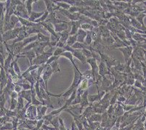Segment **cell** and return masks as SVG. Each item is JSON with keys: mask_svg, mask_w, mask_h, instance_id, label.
<instances>
[{"mask_svg": "<svg viewBox=\"0 0 146 130\" xmlns=\"http://www.w3.org/2000/svg\"><path fill=\"white\" fill-rule=\"evenodd\" d=\"M84 129H85V130H93V129H92L90 128V127H87V128H84Z\"/></svg>", "mask_w": 146, "mask_h": 130, "instance_id": "cell-52", "label": "cell"}, {"mask_svg": "<svg viewBox=\"0 0 146 130\" xmlns=\"http://www.w3.org/2000/svg\"><path fill=\"white\" fill-rule=\"evenodd\" d=\"M81 51H82V52L83 53V55H84L86 58H87V59H88V58H93V55H92V52L91 50H86V49H84V50H82Z\"/></svg>", "mask_w": 146, "mask_h": 130, "instance_id": "cell-37", "label": "cell"}, {"mask_svg": "<svg viewBox=\"0 0 146 130\" xmlns=\"http://www.w3.org/2000/svg\"><path fill=\"white\" fill-rule=\"evenodd\" d=\"M108 128H106V127H102L101 126H100V127H98V128H97L95 130H108Z\"/></svg>", "mask_w": 146, "mask_h": 130, "instance_id": "cell-50", "label": "cell"}, {"mask_svg": "<svg viewBox=\"0 0 146 130\" xmlns=\"http://www.w3.org/2000/svg\"><path fill=\"white\" fill-rule=\"evenodd\" d=\"M64 52H66V50H64V48L56 47V49H55L54 52H53L52 55H54V56H57V57H60V55H62V53H63Z\"/></svg>", "mask_w": 146, "mask_h": 130, "instance_id": "cell-36", "label": "cell"}, {"mask_svg": "<svg viewBox=\"0 0 146 130\" xmlns=\"http://www.w3.org/2000/svg\"><path fill=\"white\" fill-rule=\"evenodd\" d=\"M42 129V130H55L54 127H50L48 125H45V124H43Z\"/></svg>", "mask_w": 146, "mask_h": 130, "instance_id": "cell-48", "label": "cell"}, {"mask_svg": "<svg viewBox=\"0 0 146 130\" xmlns=\"http://www.w3.org/2000/svg\"><path fill=\"white\" fill-rule=\"evenodd\" d=\"M60 56L61 57H66V58H68V59L71 62V63H72L73 66H74V68H75V69H79L77 67V66H76V65L75 64V63H74V55H73V54L71 52H68V51L64 52L63 53H62V55H61Z\"/></svg>", "mask_w": 146, "mask_h": 130, "instance_id": "cell-20", "label": "cell"}, {"mask_svg": "<svg viewBox=\"0 0 146 130\" xmlns=\"http://www.w3.org/2000/svg\"><path fill=\"white\" fill-rule=\"evenodd\" d=\"M124 31H125L126 36H127V39H128V40L132 39V32L130 31L127 30V29H125V30H124Z\"/></svg>", "mask_w": 146, "mask_h": 130, "instance_id": "cell-45", "label": "cell"}, {"mask_svg": "<svg viewBox=\"0 0 146 130\" xmlns=\"http://www.w3.org/2000/svg\"><path fill=\"white\" fill-rule=\"evenodd\" d=\"M100 126V122H89V127L92 129L95 130Z\"/></svg>", "mask_w": 146, "mask_h": 130, "instance_id": "cell-40", "label": "cell"}, {"mask_svg": "<svg viewBox=\"0 0 146 130\" xmlns=\"http://www.w3.org/2000/svg\"><path fill=\"white\" fill-rule=\"evenodd\" d=\"M58 34H59L60 36L59 42L66 44L68 39V37L70 36V32L68 31H63V32L58 33Z\"/></svg>", "mask_w": 146, "mask_h": 130, "instance_id": "cell-22", "label": "cell"}, {"mask_svg": "<svg viewBox=\"0 0 146 130\" xmlns=\"http://www.w3.org/2000/svg\"><path fill=\"white\" fill-rule=\"evenodd\" d=\"M34 2H36V1H33V0H28V1H26V7L28 13H29V16H30V15L32 13V5Z\"/></svg>", "mask_w": 146, "mask_h": 130, "instance_id": "cell-32", "label": "cell"}, {"mask_svg": "<svg viewBox=\"0 0 146 130\" xmlns=\"http://www.w3.org/2000/svg\"><path fill=\"white\" fill-rule=\"evenodd\" d=\"M68 109L71 111V112H72L74 114H75L76 116H79L80 115H82L84 108H82V106L80 105V104H79L76 105L69 106V108Z\"/></svg>", "mask_w": 146, "mask_h": 130, "instance_id": "cell-12", "label": "cell"}, {"mask_svg": "<svg viewBox=\"0 0 146 130\" xmlns=\"http://www.w3.org/2000/svg\"><path fill=\"white\" fill-rule=\"evenodd\" d=\"M88 90H86L82 95L81 98V103L80 105L82 106L83 108H86L87 107L90 106V103L88 100Z\"/></svg>", "mask_w": 146, "mask_h": 130, "instance_id": "cell-16", "label": "cell"}, {"mask_svg": "<svg viewBox=\"0 0 146 130\" xmlns=\"http://www.w3.org/2000/svg\"><path fill=\"white\" fill-rule=\"evenodd\" d=\"M142 4L146 7V1H143V2H142Z\"/></svg>", "mask_w": 146, "mask_h": 130, "instance_id": "cell-53", "label": "cell"}, {"mask_svg": "<svg viewBox=\"0 0 146 130\" xmlns=\"http://www.w3.org/2000/svg\"><path fill=\"white\" fill-rule=\"evenodd\" d=\"M44 13V12H41V13H36V12H33L31 13V14L29 16V21H31V22L34 23V21H36V20L39 19L42 16Z\"/></svg>", "mask_w": 146, "mask_h": 130, "instance_id": "cell-23", "label": "cell"}, {"mask_svg": "<svg viewBox=\"0 0 146 130\" xmlns=\"http://www.w3.org/2000/svg\"><path fill=\"white\" fill-rule=\"evenodd\" d=\"M82 76H83V79H85L90 80V79H93V78H92V74L91 70H90V71H86L85 72H84L83 74H82Z\"/></svg>", "mask_w": 146, "mask_h": 130, "instance_id": "cell-38", "label": "cell"}, {"mask_svg": "<svg viewBox=\"0 0 146 130\" xmlns=\"http://www.w3.org/2000/svg\"><path fill=\"white\" fill-rule=\"evenodd\" d=\"M87 35V31L83 30L82 29H79L78 31L76 36H77V42L79 43H84V40H85V38Z\"/></svg>", "mask_w": 146, "mask_h": 130, "instance_id": "cell-18", "label": "cell"}, {"mask_svg": "<svg viewBox=\"0 0 146 130\" xmlns=\"http://www.w3.org/2000/svg\"><path fill=\"white\" fill-rule=\"evenodd\" d=\"M74 80H73L72 84H71V87L74 89H77L82 81L83 80V76H82V74L80 72L79 69H75L74 68Z\"/></svg>", "mask_w": 146, "mask_h": 130, "instance_id": "cell-5", "label": "cell"}, {"mask_svg": "<svg viewBox=\"0 0 146 130\" xmlns=\"http://www.w3.org/2000/svg\"><path fill=\"white\" fill-rule=\"evenodd\" d=\"M143 117L146 118V110H145V113H143Z\"/></svg>", "mask_w": 146, "mask_h": 130, "instance_id": "cell-54", "label": "cell"}, {"mask_svg": "<svg viewBox=\"0 0 146 130\" xmlns=\"http://www.w3.org/2000/svg\"><path fill=\"white\" fill-rule=\"evenodd\" d=\"M14 15H15V16L19 17V18H24V19L26 20L29 19V13H28L27 10H26V7L24 5V4L18 5L16 7V9H15L14 12Z\"/></svg>", "mask_w": 146, "mask_h": 130, "instance_id": "cell-3", "label": "cell"}, {"mask_svg": "<svg viewBox=\"0 0 146 130\" xmlns=\"http://www.w3.org/2000/svg\"><path fill=\"white\" fill-rule=\"evenodd\" d=\"M54 3L60 7V9H63V10H68L69 9L71 8V5H69L67 3H65L63 2H58V1H54Z\"/></svg>", "mask_w": 146, "mask_h": 130, "instance_id": "cell-28", "label": "cell"}, {"mask_svg": "<svg viewBox=\"0 0 146 130\" xmlns=\"http://www.w3.org/2000/svg\"><path fill=\"white\" fill-rule=\"evenodd\" d=\"M143 14L146 15V10H144V11H143Z\"/></svg>", "mask_w": 146, "mask_h": 130, "instance_id": "cell-56", "label": "cell"}, {"mask_svg": "<svg viewBox=\"0 0 146 130\" xmlns=\"http://www.w3.org/2000/svg\"><path fill=\"white\" fill-rule=\"evenodd\" d=\"M71 26V21H63V22L58 23L54 25V29H55V32L61 33L65 31H67L68 29V26Z\"/></svg>", "mask_w": 146, "mask_h": 130, "instance_id": "cell-8", "label": "cell"}, {"mask_svg": "<svg viewBox=\"0 0 146 130\" xmlns=\"http://www.w3.org/2000/svg\"><path fill=\"white\" fill-rule=\"evenodd\" d=\"M135 124H129V125L127 126V127H124V128H120L121 130H132L133 129V127H135Z\"/></svg>", "mask_w": 146, "mask_h": 130, "instance_id": "cell-46", "label": "cell"}, {"mask_svg": "<svg viewBox=\"0 0 146 130\" xmlns=\"http://www.w3.org/2000/svg\"><path fill=\"white\" fill-rule=\"evenodd\" d=\"M88 100L90 102V105H91L92 103H95V102H98L100 100H101V98H100V97L98 94H97V95H88Z\"/></svg>", "mask_w": 146, "mask_h": 130, "instance_id": "cell-27", "label": "cell"}, {"mask_svg": "<svg viewBox=\"0 0 146 130\" xmlns=\"http://www.w3.org/2000/svg\"><path fill=\"white\" fill-rule=\"evenodd\" d=\"M18 105V99H12L11 100V105H10V111L15 110L17 108Z\"/></svg>", "mask_w": 146, "mask_h": 130, "instance_id": "cell-42", "label": "cell"}, {"mask_svg": "<svg viewBox=\"0 0 146 130\" xmlns=\"http://www.w3.org/2000/svg\"><path fill=\"white\" fill-rule=\"evenodd\" d=\"M59 122H60V127H59V129L60 130H68L65 127L64 124H63V119H61L60 117H59Z\"/></svg>", "mask_w": 146, "mask_h": 130, "instance_id": "cell-44", "label": "cell"}, {"mask_svg": "<svg viewBox=\"0 0 146 130\" xmlns=\"http://www.w3.org/2000/svg\"><path fill=\"white\" fill-rule=\"evenodd\" d=\"M126 66H127V65L121 64V63L119 61V62H118V64L116 65V66L113 67V70H115L116 71H117V72L124 73V71H125V69H126Z\"/></svg>", "mask_w": 146, "mask_h": 130, "instance_id": "cell-29", "label": "cell"}, {"mask_svg": "<svg viewBox=\"0 0 146 130\" xmlns=\"http://www.w3.org/2000/svg\"><path fill=\"white\" fill-rule=\"evenodd\" d=\"M72 54H73V55H74V58H77L78 60H79L82 62V64L84 65V64H86V63H87V58H86V57L83 55V53L82 52V51H81L80 50H75Z\"/></svg>", "mask_w": 146, "mask_h": 130, "instance_id": "cell-15", "label": "cell"}, {"mask_svg": "<svg viewBox=\"0 0 146 130\" xmlns=\"http://www.w3.org/2000/svg\"><path fill=\"white\" fill-rule=\"evenodd\" d=\"M6 100H7V98L6 97H5V93H4L3 95H0V106L2 107V108H3L4 105H5Z\"/></svg>", "mask_w": 146, "mask_h": 130, "instance_id": "cell-43", "label": "cell"}, {"mask_svg": "<svg viewBox=\"0 0 146 130\" xmlns=\"http://www.w3.org/2000/svg\"><path fill=\"white\" fill-rule=\"evenodd\" d=\"M99 55L100 56V59H101L102 62H103L106 65V66L109 70H111V68L116 66L118 64V62H119L118 60L108 56L107 55H105L104 53H100Z\"/></svg>", "mask_w": 146, "mask_h": 130, "instance_id": "cell-2", "label": "cell"}, {"mask_svg": "<svg viewBox=\"0 0 146 130\" xmlns=\"http://www.w3.org/2000/svg\"><path fill=\"white\" fill-rule=\"evenodd\" d=\"M25 118H26V119H29V120H37L36 106L30 105L26 108Z\"/></svg>", "mask_w": 146, "mask_h": 130, "instance_id": "cell-4", "label": "cell"}, {"mask_svg": "<svg viewBox=\"0 0 146 130\" xmlns=\"http://www.w3.org/2000/svg\"><path fill=\"white\" fill-rule=\"evenodd\" d=\"M81 25H82V23L79 21H71V31H70V36L76 35V34H77L78 31L81 28Z\"/></svg>", "mask_w": 146, "mask_h": 130, "instance_id": "cell-11", "label": "cell"}, {"mask_svg": "<svg viewBox=\"0 0 146 130\" xmlns=\"http://www.w3.org/2000/svg\"><path fill=\"white\" fill-rule=\"evenodd\" d=\"M18 130H29V129H26V128H21V127H18Z\"/></svg>", "mask_w": 146, "mask_h": 130, "instance_id": "cell-51", "label": "cell"}, {"mask_svg": "<svg viewBox=\"0 0 146 130\" xmlns=\"http://www.w3.org/2000/svg\"><path fill=\"white\" fill-rule=\"evenodd\" d=\"M22 91V87L20 85H16L15 87V92H16L17 93H20Z\"/></svg>", "mask_w": 146, "mask_h": 130, "instance_id": "cell-49", "label": "cell"}, {"mask_svg": "<svg viewBox=\"0 0 146 130\" xmlns=\"http://www.w3.org/2000/svg\"><path fill=\"white\" fill-rule=\"evenodd\" d=\"M2 87H2V84H0V91H1V90H2Z\"/></svg>", "mask_w": 146, "mask_h": 130, "instance_id": "cell-55", "label": "cell"}, {"mask_svg": "<svg viewBox=\"0 0 146 130\" xmlns=\"http://www.w3.org/2000/svg\"><path fill=\"white\" fill-rule=\"evenodd\" d=\"M98 68H99V74L100 76H101L102 77H104L106 75H109L110 76H112L110 70L108 68L106 65L102 61L100 62V64L98 65Z\"/></svg>", "mask_w": 146, "mask_h": 130, "instance_id": "cell-9", "label": "cell"}, {"mask_svg": "<svg viewBox=\"0 0 146 130\" xmlns=\"http://www.w3.org/2000/svg\"><path fill=\"white\" fill-rule=\"evenodd\" d=\"M137 103V99L136 95H135V93H132V95L129 97V98H127V100L125 101V103L124 104L127 105H132V106H136Z\"/></svg>", "mask_w": 146, "mask_h": 130, "instance_id": "cell-19", "label": "cell"}, {"mask_svg": "<svg viewBox=\"0 0 146 130\" xmlns=\"http://www.w3.org/2000/svg\"><path fill=\"white\" fill-rule=\"evenodd\" d=\"M50 47V50L47 52H44V53H42V55H37L35 59L33 61V65H37V66H41V65L46 64L47 62V60H49V58L51 56H52L53 55V47Z\"/></svg>", "mask_w": 146, "mask_h": 130, "instance_id": "cell-1", "label": "cell"}, {"mask_svg": "<svg viewBox=\"0 0 146 130\" xmlns=\"http://www.w3.org/2000/svg\"><path fill=\"white\" fill-rule=\"evenodd\" d=\"M37 40L41 43L42 42H50V37L47 36L42 33H39L37 34Z\"/></svg>", "mask_w": 146, "mask_h": 130, "instance_id": "cell-25", "label": "cell"}, {"mask_svg": "<svg viewBox=\"0 0 146 130\" xmlns=\"http://www.w3.org/2000/svg\"><path fill=\"white\" fill-rule=\"evenodd\" d=\"M50 124L53 126V127L55 129L59 128L60 127V122H59V115L58 116H55L53 118L52 120L50 121Z\"/></svg>", "mask_w": 146, "mask_h": 130, "instance_id": "cell-33", "label": "cell"}, {"mask_svg": "<svg viewBox=\"0 0 146 130\" xmlns=\"http://www.w3.org/2000/svg\"><path fill=\"white\" fill-rule=\"evenodd\" d=\"M124 110L122 107V105H121L120 103L117 102L116 104L114 105V113L117 117H120L122 116L124 113Z\"/></svg>", "mask_w": 146, "mask_h": 130, "instance_id": "cell-17", "label": "cell"}, {"mask_svg": "<svg viewBox=\"0 0 146 130\" xmlns=\"http://www.w3.org/2000/svg\"><path fill=\"white\" fill-rule=\"evenodd\" d=\"M81 29H82L83 30L86 31H91L92 29H94L92 26H91L90 24H89V23H83V24L81 25Z\"/></svg>", "mask_w": 146, "mask_h": 130, "instance_id": "cell-39", "label": "cell"}, {"mask_svg": "<svg viewBox=\"0 0 146 130\" xmlns=\"http://www.w3.org/2000/svg\"><path fill=\"white\" fill-rule=\"evenodd\" d=\"M21 55L23 57L26 56V58H28V60H29V62H30L31 66H32L33 61H34V60L35 59L36 57L35 52H34L33 50H30V51H27V52H21Z\"/></svg>", "mask_w": 146, "mask_h": 130, "instance_id": "cell-14", "label": "cell"}, {"mask_svg": "<svg viewBox=\"0 0 146 130\" xmlns=\"http://www.w3.org/2000/svg\"><path fill=\"white\" fill-rule=\"evenodd\" d=\"M94 113H95V112H94V109L92 108V106L90 105L88 107H87L86 108H84L83 113H82V115L87 119H89L90 118V116H92Z\"/></svg>", "mask_w": 146, "mask_h": 130, "instance_id": "cell-21", "label": "cell"}, {"mask_svg": "<svg viewBox=\"0 0 146 130\" xmlns=\"http://www.w3.org/2000/svg\"><path fill=\"white\" fill-rule=\"evenodd\" d=\"M117 50L123 53L126 63H128V61L131 59V56H132V54L133 52V47L132 46H128V47H121V48L117 49Z\"/></svg>", "mask_w": 146, "mask_h": 130, "instance_id": "cell-7", "label": "cell"}, {"mask_svg": "<svg viewBox=\"0 0 146 130\" xmlns=\"http://www.w3.org/2000/svg\"><path fill=\"white\" fill-rule=\"evenodd\" d=\"M76 42H77V36H76V35L70 36L68 37V39L66 44H67L68 46H69V47H72L73 45H74Z\"/></svg>", "mask_w": 146, "mask_h": 130, "instance_id": "cell-30", "label": "cell"}, {"mask_svg": "<svg viewBox=\"0 0 146 130\" xmlns=\"http://www.w3.org/2000/svg\"><path fill=\"white\" fill-rule=\"evenodd\" d=\"M63 2H65V3L68 4L69 5H72V6H74L76 4V1H74V0H64V1H63Z\"/></svg>", "mask_w": 146, "mask_h": 130, "instance_id": "cell-47", "label": "cell"}, {"mask_svg": "<svg viewBox=\"0 0 146 130\" xmlns=\"http://www.w3.org/2000/svg\"><path fill=\"white\" fill-rule=\"evenodd\" d=\"M82 130H85V129H82Z\"/></svg>", "mask_w": 146, "mask_h": 130, "instance_id": "cell-57", "label": "cell"}, {"mask_svg": "<svg viewBox=\"0 0 146 130\" xmlns=\"http://www.w3.org/2000/svg\"><path fill=\"white\" fill-rule=\"evenodd\" d=\"M88 122H100L102 121V114L94 113L92 116H90L89 119H87Z\"/></svg>", "mask_w": 146, "mask_h": 130, "instance_id": "cell-24", "label": "cell"}, {"mask_svg": "<svg viewBox=\"0 0 146 130\" xmlns=\"http://www.w3.org/2000/svg\"><path fill=\"white\" fill-rule=\"evenodd\" d=\"M48 107L45 105H39L36 107L37 110V120H41L43 119L44 116L46 115V112L47 111Z\"/></svg>", "mask_w": 146, "mask_h": 130, "instance_id": "cell-13", "label": "cell"}, {"mask_svg": "<svg viewBox=\"0 0 146 130\" xmlns=\"http://www.w3.org/2000/svg\"><path fill=\"white\" fill-rule=\"evenodd\" d=\"M44 2L45 3L46 6H47V11L49 13H53L55 11H58L59 10L60 7H58L55 3H54V1H50V0H46V1H44Z\"/></svg>", "mask_w": 146, "mask_h": 130, "instance_id": "cell-10", "label": "cell"}, {"mask_svg": "<svg viewBox=\"0 0 146 130\" xmlns=\"http://www.w3.org/2000/svg\"><path fill=\"white\" fill-rule=\"evenodd\" d=\"M53 73L55 72H54L53 69L51 68L50 65H48L47 67L45 68L44 71H43V74H42V78L47 88H48V82L50 80V77H51V76L53 74Z\"/></svg>", "mask_w": 146, "mask_h": 130, "instance_id": "cell-6", "label": "cell"}, {"mask_svg": "<svg viewBox=\"0 0 146 130\" xmlns=\"http://www.w3.org/2000/svg\"><path fill=\"white\" fill-rule=\"evenodd\" d=\"M0 82H1V84L2 85V87H5V84H7V79L5 71L2 67V71H1V74H0Z\"/></svg>", "mask_w": 146, "mask_h": 130, "instance_id": "cell-26", "label": "cell"}, {"mask_svg": "<svg viewBox=\"0 0 146 130\" xmlns=\"http://www.w3.org/2000/svg\"><path fill=\"white\" fill-rule=\"evenodd\" d=\"M44 123V119L38 120V121H37L36 126V127L33 130H40V129L42 128V126H43Z\"/></svg>", "mask_w": 146, "mask_h": 130, "instance_id": "cell-41", "label": "cell"}, {"mask_svg": "<svg viewBox=\"0 0 146 130\" xmlns=\"http://www.w3.org/2000/svg\"><path fill=\"white\" fill-rule=\"evenodd\" d=\"M24 108V99L18 96V105H17V110H18V112L22 111Z\"/></svg>", "mask_w": 146, "mask_h": 130, "instance_id": "cell-31", "label": "cell"}, {"mask_svg": "<svg viewBox=\"0 0 146 130\" xmlns=\"http://www.w3.org/2000/svg\"><path fill=\"white\" fill-rule=\"evenodd\" d=\"M58 60H55L54 61L53 63H52L50 64V66L51 68L53 69L54 72L56 73V72H60V67H59V64H58Z\"/></svg>", "mask_w": 146, "mask_h": 130, "instance_id": "cell-35", "label": "cell"}, {"mask_svg": "<svg viewBox=\"0 0 146 130\" xmlns=\"http://www.w3.org/2000/svg\"><path fill=\"white\" fill-rule=\"evenodd\" d=\"M92 34L91 31H87V35L85 38V40H84V44L87 46H91L92 43Z\"/></svg>", "mask_w": 146, "mask_h": 130, "instance_id": "cell-34", "label": "cell"}]
</instances>
